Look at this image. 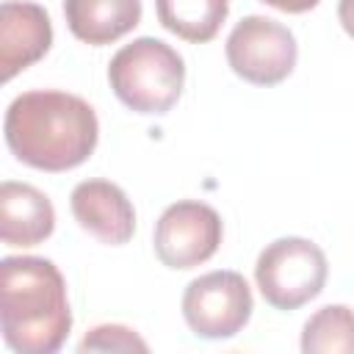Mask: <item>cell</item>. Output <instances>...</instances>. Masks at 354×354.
I'll use <instances>...</instances> for the list:
<instances>
[{
	"mask_svg": "<svg viewBox=\"0 0 354 354\" xmlns=\"http://www.w3.org/2000/svg\"><path fill=\"white\" fill-rule=\"evenodd\" d=\"M108 83L130 111L160 116L171 111L183 94L185 64L171 44L155 36H141L111 58Z\"/></svg>",
	"mask_w": 354,
	"mask_h": 354,
	"instance_id": "3957f363",
	"label": "cell"
},
{
	"mask_svg": "<svg viewBox=\"0 0 354 354\" xmlns=\"http://www.w3.org/2000/svg\"><path fill=\"white\" fill-rule=\"evenodd\" d=\"M326 274L329 263L321 246L296 235L271 241L254 266L257 288L274 310H299L315 299L326 285Z\"/></svg>",
	"mask_w": 354,
	"mask_h": 354,
	"instance_id": "277c9868",
	"label": "cell"
},
{
	"mask_svg": "<svg viewBox=\"0 0 354 354\" xmlns=\"http://www.w3.org/2000/svg\"><path fill=\"white\" fill-rule=\"evenodd\" d=\"M75 221L102 243L122 246L136 232V210L127 194L108 180H83L69 196Z\"/></svg>",
	"mask_w": 354,
	"mask_h": 354,
	"instance_id": "ba28073f",
	"label": "cell"
},
{
	"mask_svg": "<svg viewBox=\"0 0 354 354\" xmlns=\"http://www.w3.org/2000/svg\"><path fill=\"white\" fill-rule=\"evenodd\" d=\"M80 351H147L149 346L127 326L119 324H102L94 326L77 346Z\"/></svg>",
	"mask_w": 354,
	"mask_h": 354,
	"instance_id": "5bb4252c",
	"label": "cell"
},
{
	"mask_svg": "<svg viewBox=\"0 0 354 354\" xmlns=\"http://www.w3.org/2000/svg\"><path fill=\"white\" fill-rule=\"evenodd\" d=\"M221 235H224L221 216L210 205L183 199L160 213L152 243L163 266L185 271L207 263L216 254Z\"/></svg>",
	"mask_w": 354,
	"mask_h": 354,
	"instance_id": "52a82bcc",
	"label": "cell"
},
{
	"mask_svg": "<svg viewBox=\"0 0 354 354\" xmlns=\"http://www.w3.org/2000/svg\"><path fill=\"white\" fill-rule=\"evenodd\" d=\"M304 354H354V313L346 304H326L301 329Z\"/></svg>",
	"mask_w": 354,
	"mask_h": 354,
	"instance_id": "4fadbf2b",
	"label": "cell"
},
{
	"mask_svg": "<svg viewBox=\"0 0 354 354\" xmlns=\"http://www.w3.org/2000/svg\"><path fill=\"white\" fill-rule=\"evenodd\" d=\"M64 17L75 39L102 47L141 22V0H64Z\"/></svg>",
	"mask_w": 354,
	"mask_h": 354,
	"instance_id": "8fae6325",
	"label": "cell"
},
{
	"mask_svg": "<svg viewBox=\"0 0 354 354\" xmlns=\"http://www.w3.org/2000/svg\"><path fill=\"white\" fill-rule=\"evenodd\" d=\"M227 61L238 77L254 86H277L296 66V39L293 33L268 17H243L227 36Z\"/></svg>",
	"mask_w": 354,
	"mask_h": 354,
	"instance_id": "5b68a950",
	"label": "cell"
},
{
	"mask_svg": "<svg viewBox=\"0 0 354 354\" xmlns=\"http://www.w3.org/2000/svg\"><path fill=\"white\" fill-rule=\"evenodd\" d=\"M53 44L50 14L36 3L6 0L0 6V72L11 80L36 64Z\"/></svg>",
	"mask_w": 354,
	"mask_h": 354,
	"instance_id": "9c48e42d",
	"label": "cell"
},
{
	"mask_svg": "<svg viewBox=\"0 0 354 354\" xmlns=\"http://www.w3.org/2000/svg\"><path fill=\"white\" fill-rule=\"evenodd\" d=\"M3 133L17 160L41 171H66L88 160L100 124L86 100L44 88L11 100Z\"/></svg>",
	"mask_w": 354,
	"mask_h": 354,
	"instance_id": "6da1fadb",
	"label": "cell"
},
{
	"mask_svg": "<svg viewBox=\"0 0 354 354\" xmlns=\"http://www.w3.org/2000/svg\"><path fill=\"white\" fill-rule=\"evenodd\" d=\"M158 22L194 44L210 41L227 19L230 0H155Z\"/></svg>",
	"mask_w": 354,
	"mask_h": 354,
	"instance_id": "7c38bea8",
	"label": "cell"
},
{
	"mask_svg": "<svg viewBox=\"0 0 354 354\" xmlns=\"http://www.w3.org/2000/svg\"><path fill=\"white\" fill-rule=\"evenodd\" d=\"M252 307V290L238 271L202 274L183 293V318L205 340L238 335L249 324Z\"/></svg>",
	"mask_w": 354,
	"mask_h": 354,
	"instance_id": "8992f818",
	"label": "cell"
},
{
	"mask_svg": "<svg viewBox=\"0 0 354 354\" xmlns=\"http://www.w3.org/2000/svg\"><path fill=\"white\" fill-rule=\"evenodd\" d=\"M0 329L6 346L19 354H55L64 346L72 310L66 282L53 260L3 257Z\"/></svg>",
	"mask_w": 354,
	"mask_h": 354,
	"instance_id": "7a4b0ae2",
	"label": "cell"
},
{
	"mask_svg": "<svg viewBox=\"0 0 354 354\" xmlns=\"http://www.w3.org/2000/svg\"><path fill=\"white\" fill-rule=\"evenodd\" d=\"M263 3L277 11H285V14H304V11L315 8L321 0H263Z\"/></svg>",
	"mask_w": 354,
	"mask_h": 354,
	"instance_id": "9a60e30c",
	"label": "cell"
},
{
	"mask_svg": "<svg viewBox=\"0 0 354 354\" xmlns=\"http://www.w3.org/2000/svg\"><path fill=\"white\" fill-rule=\"evenodd\" d=\"M337 19H340L343 30L354 39V0H340L337 3Z\"/></svg>",
	"mask_w": 354,
	"mask_h": 354,
	"instance_id": "2e32d148",
	"label": "cell"
},
{
	"mask_svg": "<svg viewBox=\"0 0 354 354\" xmlns=\"http://www.w3.org/2000/svg\"><path fill=\"white\" fill-rule=\"evenodd\" d=\"M55 227L53 202L28 183L0 185V238L6 246H36Z\"/></svg>",
	"mask_w": 354,
	"mask_h": 354,
	"instance_id": "30bf717a",
	"label": "cell"
}]
</instances>
